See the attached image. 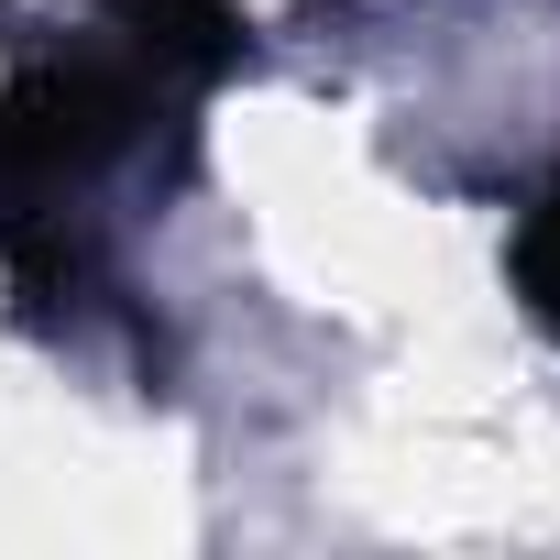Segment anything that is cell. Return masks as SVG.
<instances>
[{"instance_id": "6da1fadb", "label": "cell", "mask_w": 560, "mask_h": 560, "mask_svg": "<svg viewBox=\"0 0 560 560\" xmlns=\"http://www.w3.org/2000/svg\"><path fill=\"white\" fill-rule=\"evenodd\" d=\"M242 67V23L220 0H100V23L0 78V264L23 298H78V209L121 176L154 121H176L209 78Z\"/></svg>"}, {"instance_id": "7a4b0ae2", "label": "cell", "mask_w": 560, "mask_h": 560, "mask_svg": "<svg viewBox=\"0 0 560 560\" xmlns=\"http://www.w3.org/2000/svg\"><path fill=\"white\" fill-rule=\"evenodd\" d=\"M505 275H516L527 330H538V341H560V176L516 209V231H505Z\"/></svg>"}]
</instances>
